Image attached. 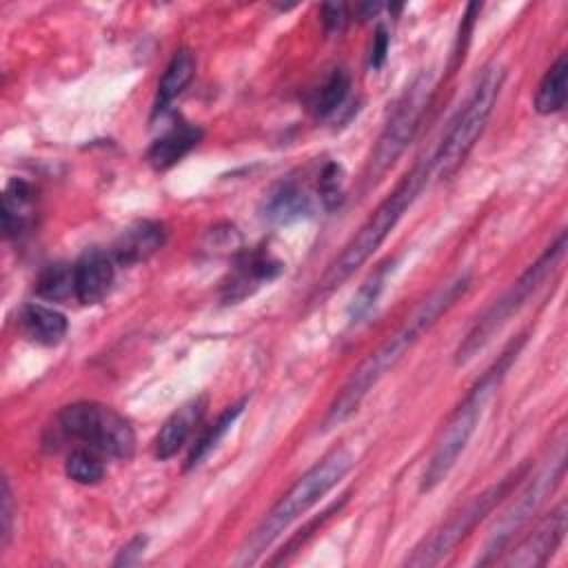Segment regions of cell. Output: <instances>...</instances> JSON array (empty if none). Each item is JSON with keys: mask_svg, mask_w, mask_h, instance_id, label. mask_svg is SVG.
Masks as SVG:
<instances>
[{"mask_svg": "<svg viewBox=\"0 0 568 568\" xmlns=\"http://www.w3.org/2000/svg\"><path fill=\"white\" fill-rule=\"evenodd\" d=\"M468 288H470V275L462 273V275L453 277L450 282H446L444 286H439L433 295H428L410 313V317L404 322V326L397 333H393L375 353H371L353 371V375L346 379V384L342 386V390L335 395L333 404L328 406L324 428L328 430V428L344 424L362 406V402L373 390V386L402 362L404 353L410 346H415L419 342V337L424 333H428L435 326V322L466 295Z\"/></svg>", "mask_w": 568, "mask_h": 568, "instance_id": "6da1fadb", "label": "cell"}, {"mask_svg": "<svg viewBox=\"0 0 568 568\" xmlns=\"http://www.w3.org/2000/svg\"><path fill=\"white\" fill-rule=\"evenodd\" d=\"M430 169V162H417L397 182V186L379 202V206L366 217L357 233L344 244L337 257L326 266V271L322 273L311 293V302H320L328 297L333 291H337L384 244V240L390 235V231L397 226L406 209L413 204V200L426 184Z\"/></svg>", "mask_w": 568, "mask_h": 568, "instance_id": "7a4b0ae2", "label": "cell"}, {"mask_svg": "<svg viewBox=\"0 0 568 568\" xmlns=\"http://www.w3.org/2000/svg\"><path fill=\"white\" fill-rule=\"evenodd\" d=\"M521 346H524V335H519V339L510 342L504 348V353L481 373V377L468 388L464 399L448 415V419L444 422V426H442V430H439V435L435 439V446H433V453L428 457V464L424 468L422 484H419L422 493L435 490L448 477V473L457 464L459 455L464 453L466 444L470 442V437H473V433L477 428V422L484 415L486 404L490 402L493 393L499 388V384L506 377L508 368L517 359Z\"/></svg>", "mask_w": 568, "mask_h": 568, "instance_id": "3957f363", "label": "cell"}, {"mask_svg": "<svg viewBox=\"0 0 568 568\" xmlns=\"http://www.w3.org/2000/svg\"><path fill=\"white\" fill-rule=\"evenodd\" d=\"M353 457L346 448H335L324 455L315 466H311L262 517L257 528L244 541L237 564L248 566L260 559V555L304 513H308L328 490H333L351 470Z\"/></svg>", "mask_w": 568, "mask_h": 568, "instance_id": "277c9868", "label": "cell"}, {"mask_svg": "<svg viewBox=\"0 0 568 568\" xmlns=\"http://www.w3.org/2000/svg\"><path fill=\"white\" fill-rule=\"evenodd\" d=\"M506 71L499 62H490L481 69L477 75L468 98L450 120L433 160L430 166L442 180L453 178L459 166L466 162L468 153L477 144L479 135L486 129V122L495 109V102L499 98L501 84H504Z\"/></svg>", "mask_w": 568, "mask_h": 568, "instance_id": "5b68a950", "label": "cell"}, {"mask_svg": "<svg viewBox=\"0 0 568 568\" xmlns=\"http://www.w3.org/2000/svg\"><path fill=\"white\" fill-rule=\"evenodd\" d=\"M566 251V231H559L555 242H550L544 253L504 291L468 328L455 351V364H468L493 337L501 331V326L526 304V300L541 286V282L557 268Z\"/></svg>", "mask_w": 568, "mask_h": 568, "instance_id": "8992f818", "label": "cell"}, {"mask_svg": "<svg viewBox=\"0 0 568 568\" xmlns=\"http://www.w3.org/2000/svg\"><path fill=\"white\" fill-rule=\"evenodd\" d=\"M530 464H521L519 468L510 470L506 477H501L497 484L488 486L479 495H475L464 508H459L455 515H450L442 526H437L428 537H424L413 552L406 557V566L424 568L439 564L459 541H464L473 528L504 499L510 495V490L517 486L519 479L528 475Z\"/></svg>", "mask_w": 568, "mask_h": 568, "instance_id": "52a82bcc", "label": "cell"}, {"mask_svg": "<svg viewBox=\"0 0 568 568\" xmlns=\"http://www.w3.org/2000/svg\"><path fill=\"white\" fill-rule=\"evenodd\" d=\"M433 91H435V82L430 71H422L404 89L402 98L395 102L393 113L386 120L377 138V144L368 158L366 173H364L366 184L377 182L395 164V160L404 153V149L413 142L415 133L422 126L426 109L430 104Z\"/></svg>", "mask_w": 568, "mask_h": 568, "instance_id": "ba28073f", "label": "cell"}, {"mask_svg": "<svg viewBox=\"0 0 568 568\" xmlns=\"http://www.w3.org/2000/svg\"><path fill=\"white\" fill-rule=\"evenodd\" d=\"M64 437L84 442L89 448L113 459H129L135 448L131 424L113 408L98 402H73L58 413Z\"/></svg>", "mask_w": 568, "mask_h": 568, "instance_id": "9c48e42d", "label": "cell"}, {"mask_svg": "<svg viewBox=\"0 0 568 568\" xmlns=\"http://www.w3.org/2000/svg\"><path fill=\"white\" fill-rule=\"evenodd\" d=\"M564 462H566V455H564V442H561L557 448V455L550 459V464H546V468L541 473H537L535 477L526 475V479H528L526 488L521 490V495L515 499V504L506 510V515L493 528L488 544L484 548V555L479 557L477 564L486 566V564H495L499 559V555L508 548L513 537L528 524V519L537 513V508L544 504V499L552 493V488L564 477Z\"/></svg>", "mask_w": 568, "mask_h": 568, "instance_id": "30bf717a", "label": "cell"}, {"mask_svg": "<svg viewBox=\"0 0 568 568\" xmlns=\"http://www.w3.org/2000/svg\"><path fill=\"white\" fill-rule=\"evenodd\" d=\"M568 526V510L566 504H557L515 548L508 550V555L501 559L506 566L517 568H537L548 564V559L559 548Z\"/></svg>", "mask_w": 568, "mask_h": 568, "instance_id": "8fae6325", "label": "cell"}, {"mask_svg": "<svg viewBox=\"0 0 568 568\" xmlns=\"http://www.w3.org/2000/svg\"><path fill=\"white\" fill-rule=\"evenodd\" d=\"M113 262L115 260L100 248H89L78 257V262L73 264V280L75 297L80 304L91 306L109 295L115 277Z\"/></svg>", "mask_w": 568, "mask_h": 568, "instance_id": "7c38bea8", "label": "cell"}, {"mask_svg": "<svg viewBox=\"0 0 568 568\" xmlns=\"http://www.w3.org/2000/svg\"><path fill=\"white\" fill-rule=\"evenodd\" d=\"M204 410H206V395L191 397L180 408H175L155 435V442H153L155 457L171 459L186 444V439L200 424Z\"/></svg>", "mask_w": 568, "mask_h": 568, "instance_id": "4fadbf2b", "label": "cell"}, {"mask_svg": "<svg viewBox=\"0 0 568 568\" xmlns=\"http://www.w3.org/2000/svg\"><path fill=\"white\" fill-rule=\"evenodd\" d=\"M280 273H282V264L268 253H262V251L242 253L233 275L222 286V297L224 302H237L251 295L260 284L275 280Z\"/></svg>", "mask_w": 568, "mask_h": 568, "instance_id": "5bb4252c", "label": "cell"}, {"mask_svg": "<svg viewBox=\"0 0 568 568\" xmlns=\"http://www.w3.org/2000/svg\"><path fill=\"white\" fill-rule=\"evenodd\" d=\"M164 237L166 231L160 222L140 220L131 224L126 231H122V235L113 244L111 257L122 266H133L158 253L164 244Z\"/></svg>", "mask_w": 568, "mask_h": 568, "instance_id": "9a60e30c", "label": "cell"}, {"mask_svg": "<svg viewBox=\"0 0 568 568\" xmlns=\"http://www.w3.org/2000/svg\"><path fill=\"white\" fill-rule=\"evenodd\" d=\"M18 324L31 342L42 346L60 344L69 331L67 317L44 304H24L18 315Z\"/></svg>", "mask_w": 568, "mask_h": 568, "instance_id": "2e32d148", "label": "cell"}, {"mask_svg": "<svg viewBox=\"0 0 568 568\" xmlns=\"http://www.w3.org/2000/svg\"><path fill=\"white\" fill-rule=\"evenodd\" d=\"M195 75V55L191 49H178L173 58L169 60L160 82H158V93L153 102V118L162 115L173 100L189 87V82Z\"/></svg>", "mask_w": 568, "mask_h": 568, "instance_id": "e0dca14e", "label": "cell"}, {"mask_svg": "<svg viewBox=\"0 0 568 568\" xmlns=\"http://www.w3.org/2000/svg\"><path fill=\"white\" fill-rule=\"evenodd\" d=\"M262 217L268 222H291L311 213V197L297 182H280L275 184L262 200Z\"/></svg>", "mask_w": 568, "mask_h": 568, "instance_id": "ac0fdd59", "label": "cell"}, {"mask_svg": "<svg viewBox=\"0 0 568 568\" xmlns=\"http://www.w3.org/2000/svg\"><path fill=\"white\" fill-rule=\"evenodd\" d=\"M200 138L202 131L197 126L182 122L151 144V149L146 151V160L155 171H166L178 164L200 142Z\"/></svg>", "mask_w": 568, "mask_h": 568, "instance_id": "d6986e66", "label": "cell"}, {"mask_svg": "<svg viewBox=\"0 0 568 568\" xmlns=\"http://www.w3.org/2000/svg\"><path fill=\"white\" fill-rule=\"evenodd\" d=\"M566 98H568V58L566 53H559L557 60L544 73L535 91L532 106L541 115L559 113L566 106Z\"/></svg>", "mask_w": 568, "mask_h": 568, "instance_id": "ffe728a7", "label": "cell"}, {"mask_svg": "<svg viewBox=\"0 0 568 568\" xmlns=\"http://www.w3.org/2000/svg\"><path fill=\"white\" fill-rule=\"evenodd\" d=\"M33 211V189L20 180L13 178L2 195V229L7 237H18L31 222Z\"/></svg>", "mask_w": 568, "mask_h": 568, "instance_id": "44dd1931", "label": "cell"}, {"mask_svg": "<svg viewBox=\"0 0 568 568\" xmlns=\"http://www.w3.org/2000/svg\"><path fill=\"white\" fill-rule=\"evenodd\" d=\"M244 406H246V399H240V402L226 406V408L217 415V419H215L211 426L204 428V433L195 439V444H193V448H191V453H189V457H186V466H184L186 470L195 468V466L222 442V437L229 433V428H231V426L235 424V419L242 415Z\"/></svg>", "mask_w": 568, "mask_h": 568, "instance_id": "7402d4cb", "label": "cell"}, {"mask_svg": "<svg viewBox=\"0 0 568 568\" xmlns=\"http://www.w3.org/2000/svg\"><path fill=\"white\" fill-rule=\"evenodd\" d=\"M393 260H386L384 264H379L366 280H364V284L357 288V293L353 295V300H351V304H348V320L353 322V324H357V322H362L371 311H373V306L377 304V300H379V295H382V291H384V284H386V280H388V273L393 271Z\"/></svg>", "mask_w": 568, "mask_h": 568, "instance_id": "603a6c76", "label": "cell"}, {"mask_svg": "<svg viewBox=\"0 0 568 568\" xmlns=\"http://www.w3.org/2000/svg\"><path fill=\"white\" fill-rule=\"evenodd\" d=\"M36 295L47 302H64L75 295L73 266L49 264L36 280Z\"/></svg>", "mask_w": 568, "mask_h": 568, "instance_id": "cb8c5ba5", "label": "cell"}, {"mask_svg": "<svg viewBox=\"0 0 568 568\" xmlns=\"http://www.w3.org/2000/svg\"><path fill=\"white\" fill-rule=\"evenodd\" d=\"M348 89H351V78L344 69H335L331 71V75L324 80V84L317 89L315 98H313V113L317 118H326L331 113H335L346 95H348Z\"/></svg>", "mask_w": 568, "mask_h": 568, "instance_id": "d4e9b609", "label": "cell"}, {"mask_svg": "<svg viewBox=\"0 0 568 568\" xmlns=\"http://www.w3.org/2000/svg\"><path fill=\"white\" fill-rule=\"evenodd\" d=\"M64 473L75 484H98L104 477V464L93 448H75L64 464Z\"/></svg>", "mask_w": 568, "mask_h": 568, "instance_id": "484cf974", "label": "cell"}, {"mask_svg": "<svg viewBox=\"0 0 568 568\" xmlns=\"http://www.w3.org/2000/svg\"><path fill=\"white\" fill-rule=\"evenodd\" d=\"M317 193L324 209L333 211L344 202V171L337 162H326L317 178Z\"/></svg>", "mask_w": 568, "mask_h": 568, "instance_id": "4316f807", "label": "cell"}, {"mask_svg": "<svg viewBox=\"0 0 568 568\" xmlns=\"http://www.w3.org/2000/svg\"><path fill=\"white\" fill-rule=\"evenodd\" d=\"M13 530V495L9 479H2V490H0V548L4 550L9 546Z\"/></svg>", "mask_w": 568, "mask_h": 568, "instance_id": "83f0119b", "label": "cell"}, {"mask_svg": "<svg viewBox=\"0 0 568 568\" xmlns=\"http://www.w3.org/2000/svg\"><path fill=\"white\" fill-rule=\"evenodd\" d=\"M346 22H348V11H346L344 2H326V4H322V24H324L326 33H331V36L342 33Z\"/></svg>", "mask_w": 568, "mask_h": 568, "instance_id": "f1b7e54d", "label": "cell"}, {"mask_svg": "<svg viewBox=\"0 0 568 568\" xmlns=\"http://www.w3.org/2000/svg\"><path fill=\"white\" fill-rule=\"evenodd\" d=\"M479 4H475V2H470L468 7H466V13H464V18H462V24H459V36H457V47H455V62H462L464 60V51H466V47H468V40H470V31H473V24H475V16L479 13Z\"/></svg>", "mask_w": 568, "mask_h": 568, "instance_id": "f546056e", "label": "cell"}, {"mask_svg": "<svg viewBox=\"0 0 568 568\" xmlns=\"http://www.w3.org/2000/svg\"><path fill=\"white\" fill-rule=\"evenodd\" d=\"M388 47H390L388 31L384 27H377L375 36H373V44H371V55H368L371 69H382V64L386 62V55H388Z\"/></svg>", "mask_w": 568, "mask_h": 568, "instance_id": "4dcf8cb0", "label": "cell"}, {"mask_svg": "<svg viewBox=\"0 0 568 568\" xmlns=\"http://www.w3.org/2000/svg\"><path fill=\"white\" fill-rule=\"evenodd\" d=\"M144 548H146V537H144V535H135L133 539H129V541L122 546V550H120V555L115 557L113 566H131V564H138V561L142 559V555H144Z\"/></svg>", "mask_w": 568, "mask_h": 568, "instance_id": "1f68e13d", "label": "cell"}, {"mask_svg": "<svg viewBox=\"0 0 568 568\" xmlns=\"http://www.w3.org/2000/svg\"><path fill=\"white\" fill-rule=\"evenodd\" d=\"M379 9H382V4H377V2H375V4H373V2L359 4V16H362V18H368V16H375Z\"/></svg>", "mask_w": 568, "mask_h": 568, "instance_id": "d6a6232c", "label": "cell"}]
</instances>
